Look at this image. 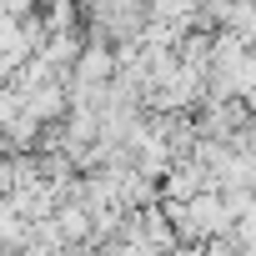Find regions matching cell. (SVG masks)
<instances>
[{
    "label": "cell",
    "mask_w": 256,
    "mask_h": 256,
    "mask_svg": "<svg viewBox=\"0 0 256 256\" xmlns=\"http://www.w3.org/2000/svg\"><path fill=\"white\" fill-rule=\"evenodd\" d=\"M241 106L256 110V46L246 50V90H241Z\"/></svg>",
    "instance_id": "obj_1"
},
{
    "label": "cell",
    "mask_w": 256,
    "mask_h": 256,
    "mask_svg": "<svg viewBox=\"0 0 256 256\" xmlns=\"http://www.w3.org/2000/svg\"><path fill=\"white\" fill-rule=\"evenodd\" d=\"M0 151H6V131H0Z\"/></svg>",
    "instance_id": "obj_2"
}]
</instances>
